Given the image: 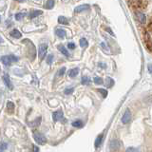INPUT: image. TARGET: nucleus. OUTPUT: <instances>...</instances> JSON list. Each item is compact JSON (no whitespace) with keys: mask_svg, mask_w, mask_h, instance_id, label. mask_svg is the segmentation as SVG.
<instances>
[{"mask_svg":"<svg viewBox=\"0 0 152 152\" xmlns=\"http://www.w3.org/2000/svg\"><path fill=\"white\" fill-rule=\"evenodd\" d=\"M32 135H33V139H34V141L37 142L38 145H45L47 142L46 137L43 135L41 132L37 131V130H33L32 131Z\"/></svg>","mask_w":152,"mask_h":152,"instance_id":"obj_1","label":"nucleus"},{"mask_svg":"<svg viewBox=\"0 0 152 152\" xmlns=\"http://www.w3.org/2000/svg\"><path fill=\"white\" fill-rule=\"evenodd\" d=\"M134 13H135L137 21L139 22L141 25L145 26V24H146V16H145V14L142 12V11H139V10H135Z\"/></svg>","mask_w":152,"mask_h":152,"instance_id":"obj_2","label":"nucleus"},{"mask_svg":"<svg viewBox=\"0 0 152 152\" xmlns=\"http://www.w3.org/2000/svg\"><path fill=\"white\" fill-rule=\"evenodd\" d=\"M18 61V58L14 55H5L1 57V62L5 66H11L12 62Z\"/></svg>","mask_w":152,"mask_h":152,"instance_id":"obj_3","label":"nucleus"},{"mask_svg":"<svg viewBox=\"0 0 152 152\" xmlns=\"http://www.w3.org/2000/svg\"><path fill=\"white\" fill-rule=\"evenodd\" d=\"M47 50H48V44L46 43H43L39 46V49H38V56H39V59L43 60L45 58V56L47 54Z\"/></svg>","mask_w":152,"mask_h":152,"instance_id":"obj_4","label":"nucleus"},{"mask_svg":"<svg viewBox=\"0 0 152 152\" xmlns=\"http://www.w3.org/2000/svg\"><path fill=\"white\" fill-rule=\"evenodd\" d=\"M132 120V115H131V112L129 109H126V112L123 114V116L121 118V122L124 124V125H127L129 124Z\"/></svg>","mask_w":152,"mask_h":152,"instance_id":"obj_5","label":"nucleus"},{"mask_svg":"<svg viewBox=\"0 0 152 152\" xmlns=\"http://www.w3.org/2000/svg\"><path fill=\"white\" fill-rule=\"evenodd\" d=\"M109 147L112 151H117L122 147V142L117 139H113L109 142Z\"/></svg>","mask_w":152,"mask_h":152,"instance_id":"obj_6","label":"nucleus"},{"mask_svg":"<svg viewBox=\"0 0 152 152\" xmlns=\"http://www.w3.org/2000/svg\"><path fill=\"white\" fill-rule=\"evenodd\" d=\"M63 117H64V113L61 109H59V110H57V111H54L53 113H52V119H53L54 122L60 121L61 119H63Z\"/></svg>","mask_w":152,"mask_h":152,"instance_id":"obj_7","label":"nucleus"},{"mask_svg":"<svg viewBox=\"0 0 152 152\" xmlns=\"http://www.w3.org/2000/svg\"><path fill=\"white\" fill-rule=\"evenodd\" d=\"M88 10H89V5L83 4V5H80V6H78V7H76L74 9V12L76 13H78V12H85V11H88Z\"/></svg>","mask_w":152,"mask_h":152,"instance_id":"obj_8","label":"nucleus"},{"mask_svg":"<svg viewBox=\"0 0 152 152\" xmlns=\"http://www.w3.org/2000/svg\"><path fill=\"white\" fill-rule=\"evenodd\" d=\"M3 80H4L5 85H6L10 89H12V88H13V86H12V82H11V79H10V77L8 76V74H5V75L3 76Z\"/></svg>","mask_w":152,"mask_h":152,"instance_id":"obj_9","label":"nucleus"},{"mask_svg":"<svg viewBox=\"0 0 152 152\" xmlns=\"http://www.w3.org/2000/svg\"><path fill=\"white\" fill-rule=\"evenodd\" d=\"M103 141H104V134H100L99 136H97L96 140H95V144H94L95 147H96V148H98V147L102 145Z\"/></svg>","mask_w":152,"mask_h":152,"instance_id":"obj_10","label":"nucleus"},{"mask_svg":"<svg viewBox=\"0 0 152 152\" xmlns=\"http://www.w3.org/2000/svg\"><path fill=\"white\" fill-rule=\"evenodd\" d=\"M78 73H79V69L78 68H74V69H70L69 71V76L70 78H74V77H76V76L78 75Z\"/></svg>","mask_w":152,"mask_h":152,"instance_id":"obj_11","label":"nucleus"},{"mask_svg":"<svg viewBox=\"0 0 152 152\" xmlns=\"http://www.w3.org/2000/svg\"><path fill=\"white\" fill-rule=\"evenodd\" d=\"M58 50H60L61 53H63L66 57H69V50L66 49V48L63 46V45H59L58 46Z\"/></svg>","mask_w":152,"mask_h":152,"instance_id":"obj_12","label":"nucleus"},{"mask_svg":"<svg viewBox=\"0 0 152 152\" xmlns=\"http://www.w3.org/2000/svg\"><path fill=\"white\" fill-rule=\"evenodd\" d=\"M55 33H56V35L60 38L66 37V31L63 30V28H57V30L55 31Z\"/></svg>","mask_w":152,"mask_h":152,"instance_id":"obj_13","label":"nucleus"},{"mask_svg":"<svg viewBox=\"0 0 152 152\" xmlns=\"http://www.w3.org/2000/svg\"><path fill=\"white\" fill-rule=\"evenodd\" d=\"M11 35L13 37V38H16V39H19V38H21L22 37V34H21V32L19 31L18 30H13V31H12V32H11Z\"/></svg>","mask_w":152,"mask_h":152,"instance_id":"obj_14","label":"nucleus"},{"mask_svg":"<svg viewBox=\"0 0 152 152\" xmlns=\"http://www.w3.org/2000/svg\"><path fill=\"white\" fill-rule=\"evenodd\" d=\"M42 13H43L42 11H32L30 12V14H28V17H30L31 19H32V18L37 17L38 15H40V14H42Z\"/></svg>","mask_w":152,"mask_h":152,"instance_id":"obj_15","label":"nucleus"},{"mask_svg":"<svg viewBox=\"0 0 152 152\" xmlns=\"http://www.w3.org/2000/svg\"><path fill=\"white\" fill-rule=\"evenodd\" d=\"M58 23L62 25H69V20L65 16H59L58 17Z\"/></svg>","mask_w":152,"mask_h":152,"instance_id":"obj_16","label":"nucleus"},{"mask_svg":"<svg viewBox=\"0 0 152 152\" xmlns=\"http://www.w3.org/2000/svg\"><path fill=\"white\" fill-rule=\"evenodd\" d=\"M54 4H55L54 0H48L47 3H46V5H45V7H46V9H48V10H51L52 8L54 7Z\"/></svg>","mask_w":152,"mask_h":152,"instance_id":"obj_17","label":"nucleus"},{"mask_svg":"<svg viewBox=\"0 0 152 152\" xmlns=\"http://www.w3.org/2000/svg\"><path fill=\"white\" fill-rule=\"evenodd\" d=\"M40 124H41V117H38L31 124V127H37L38 126L40 125Z\"/></svg>","mask_w":152,"mask_h":152,"instance_id":"obj_18","label":"nucleus"},{"mask_svg":"<svg viewBox=\"0 0 152 152\" xmlns=\"http://www.w3.org/2000/svg\"><path fill=\"white\" fill-rule=\"evenodd\" d=\"M72 126H74V127H78V128H80V127H82L83 126H84V123L81 121V120H76V121H74V122H72Z\"/></svg>","mask_w":152,"mask_h":152,"instance_id":"obj_19","label":"nucleus"},{"mask_svg":"<svg viewBox=\"0 0 152 152\" xmlns=\"http://www.w3.org/2000/svg\"><path fill=\"white\" fill-rule=\"evenodd\" d=\"M81 83H82V85H89L90 78L88 77V76H84V77H82V80H81Z\"/></svg>","mask_w":152,"mask_h":152,"instance_id":"obj_20","label":"nucleus"},{"mask_svg":"<svg viewBox=\"0 0 152 152\" xmlns=\"http://www.w3.org/2000/svg\"><path fill=\"white\" fill-rule=\"evenodd\" d=\"M80 46H81V48H87L88 46V40L86 39V38H82V39L80 40Z\"/></svg>","mask_w":152,"mask_h":152,"instance_id":"obj_21","label":"nucleus"},{"mask_svg":"<svg viewBox=\"0 0 152 152\" xmlns=\"http://www.w3.org/2000/svg\"><path fill=\"white\" fill-rule=\"evenodd\" d=\"M93 82L96 85H102L104 83V80L101 77H94L93 78Z\"/></svg>","mask_w":152,"mask_h":152,"instance_id":"obj_22","label":"nucleus"},{"mask_svg":"<svg viewBox=\"0 0 152 152\" xmlns=\"http://www.w3.org/2000/svg\"><path fill=\"white\" fill-rule=\"evenodd\" d=\"M98 92L101 93L104 98H106L107 96V90L104 88H98Z\"/></svg>","mask_w":152,"mask_h":152,"instance_id":"obj_23","label":"nucleus"},{"mask_svg":"<svg viewBox=\"0 0 152 152\" xmlns=\"http://www.w3.org/2000/svg\"><path fill=\"white\" fill-rule=\"evenodd\" d=\"M7 107H8V109H9V110L10 111H11V112H12L13 110H14V104L12 103V102H8L7 103Z\"/></svg>","mask_w":152,"mask_h":152,"instance_id":"obj_24","label":"nucleus"},{"mask_svg":"<svg viewBox=\"0 0 152 152\" xmlns=\"http://www.w3.org/2000/svg\"><path fill=\"white\" fill-rule=\"evenodd\" d=\"M113 85H114L113 79H111L110 77H107V88H111Z\"/></svg>","mask_w":152,"mask_h":152,"instance_id":"obj_25","label":"nucleus"},{"mask_svg":"<svg viewBox=\"0 0 152 152\" xmlns=\"http://www.w3.org/2000/svg\"><path fill=\"white\" fill-rule=\"evenodd\" d=\"M25 15H26V14L24 12H18V13L15 14V19H16V20H21V19Z\"/></svg>","mask_w":152,"mask_h":152,"instance_id":"obj_26","label":"nucleus"},{"mask_svg":"<svg viewBox=\"0 0 152 152\" xmlns=\"http://www.w3.org/2000/svg\"><path fill=\"white\" fill-rule=\"evenodd\" d=\"M126 152H141L140 149L135 148V147H127Z\"/></svg>","mask_w":152,"mask_h":152,"instance_id":"obj_27","label":"nucleus"},{"mask_svg":"<svg viewBox=\"0 0 152 152\" xmlns=\"http://www.w3.org/2000/svg\"><path fill=\"white\" fill-rule=\"evenodd\" d=\"M52 61H53V55L50 54L49 56H48V58H47V63H48V65H51L52 64Z\"/></svg>","mask_w":152,"mask_h":152,"instance_id":"obj_28","label":"nucleus"},{"mask_svg":"<svg viewBox=\"0 0 152 152\" xmlns=\"http://www.w3.org/2000/svg\"><path fill=\"white\" fill-rule=\"evenodd\" d=\"M74 91V88H66L65 89V94H66V95H69V94H71Z\"/></svg>","mask_w":152,"mask_h":152,"instance_id":"obj_29","label":"nucleus"},{"mask_svg":"<svg viewBox=\"0 0 152 152\" xmlns=\"http://www.w3.org/2000/svg\"><path fill=\"white\" fill-rule=\"evenodd\" d=\"M7 147H8L7 142H2L1 144H0V149H1V150H5V149H7Z\"/></svg>","mask_w":152,"mask_h":152,"instance_id":"obj_30","label":"nucleus"},{"mask_svg":"<svg viewBox=\"0 0 152 152\" xmlns=\"http://www.w3.org/2000/svg\"><path fill=\"white\" fill-rule=\"evenodd\" d=\"M66 72V68L64 66V68H61L58 71V76H63Z\"/></svg>","mask_w":152,"mask_h":152,"instance_id":"obj_31","label":"nucleus"},{"mask_svg":"<svg viewBox=\"0 0 152 152\" xmlns=\"http://www.w3.org/2000/svg\"><path fill=\"white\" fill-rule=\"evenodd\" d=\"M68 48H69V50H74L75 49V44H74V43H69V44H68Z\"/></svg>","mask_w":152,"mask_h":152,"instance_id":"obj_32","label":"nucleus"},{"mask_svg":"<svg viewBox=\"0 0 152 152\" xmlns=\"http://www.w3.org/2000/svg\"><path fill=\"white\" fill-rule=\"evenodd\" d=\"M106 31H108L109 34H111L112 36H114V33H113V31H111L109 28H106Z\"/></svg>","mask_w":152,"mask_h":152,"instance_id":"obj_33","label":"nucleus"},{"mask_svg":"<svg viewBox=\"0 0 152 152\" xmlns=\"http://www.w3.org/2000/svg\"><path fill=\"white\" fill-rule=\"evenodd\" d=\"M147 69H148L149 73H151V74H152V64H149L148 66H147Z\"/></svg>","mask_w":152,"mask_h":152,"instance_id":"obj_34","label":"nucleus"},{"mask_svg":"<svg viewBox=\"0 0 152 152\" xmlns=\"http://www.w3.org/2000/svg\"><path fill=\"white\" fill-rule=\"evenodd\" d=\"M101 47H103V49H104V50H108V49H107V45H106V43H104V42L101 43Z\"/></svg>","mask_w":152,"mask_h":152,"instance_id":"obj_35","label":"nucleus"},{"mask_svg":"<svg viewBox=\"0 0 152 152\" xmlns=\"http://www.w3.org/2000/svg\"><path fill=\"white\" fill-rule=\"evenodd\" d=\"M99 66H101V68H104H104H106L107 66H106V64H103V63H99Z\"/></svg>","mask_w":152,"mask_h":152,"instance_id":"obj_36","label":"nucleus"},{"mask_svg":"<svg viewBox=\"0 0 152 152\" xmlns=\"http://www.w3.org/2000/svg\"><path fill=\"white\" fill-rule=\"evenodd\" d=\"M17 1H18V2H24L25 0H17Z\"/></svg>","mask_w":152,"mask_h":152,"instance_id":"obj_37","label":"nucleus"},{"mask_svg":"<svg viewBox=\"0 0 152 152\" xmlns=\"http://www.w3.org/2000/svg\"><path fill=\"white\" fill-rule=\"evenodd\" d=\"M2 42V39H1V37H0V43H1Z\"/></svg>","mask_w":152,"mask_h":152,"instance_id":"obj_38","label":"nucleus"},{"mask_svg":"<svg viewBox=\"0 0 152 152\" xmlns=\"http://www.w3.org/2000/svg\"><path fill=\"white\" fill-rule=\"evenodd\" d=\"M0 20H1V19H0Z\"/></svg>","mask_w":152,"mask_h":152,"instance_id":"obj_39","label":"nucleus"},{"mask_svg":"<svg viewBox=\"0 0 152 152\" xmlns=\"http://www.w3.org/2000/svg\"><path fill=\"white\" fill-rule=\"evenodd\" d=\"M0 152H1V151H0Z\"/></svg>","mask_w":152,"mask_h":152,"instance_id":"obj_40","label":"nucleus"}]
</instances>
